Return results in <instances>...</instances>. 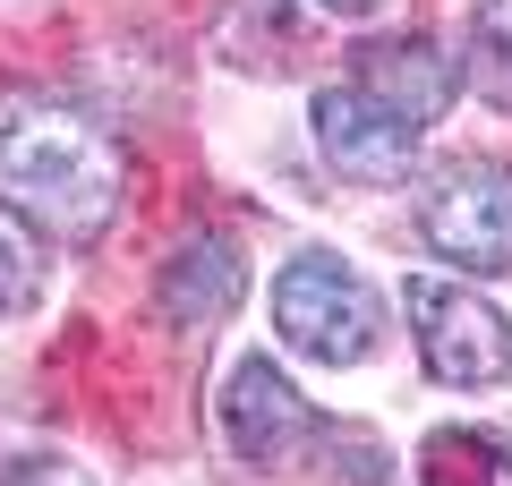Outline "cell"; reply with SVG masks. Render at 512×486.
<instances>
[{
	"label": "cell",
	"instance_id": "obj_1",
	"mask_svg": "<svg viewBox=\"0 0 512 486\" xmlns=\"http://www.w3.org/2000/svg\"><path fill=\"white\" fill-rule=\"evenodd\" d=\"M120 137L52 94H0V197L60 239H94L120 214Z\"/></svg>",
	"mask_w": 512,
	"mask_h": 486
},
{
	"label": "cell",
	"instance_id": "obj_2",
	"mask_svg": "<svg viewBox=\"0 0 512 486\" xmlns=\"http://www.w3.org/2000/svg\"><path fill=\"white\" fill-rule=\"evenodd\" d=\"M274 324H282V342L308 350L316 367H359L384 342V299L333 248H308L274 282Z\"/></svg>",
	"mask_w": 512,
	"mask_h": 486
},
{
	"label": "cell",
	"instance_id": "obj_3",
	"mask_svg": "<svg viewBox=\"0 0 512 486\" xmlns=\"http://www.w3.org/2000/svg\"><path fill=\"white\" fill-rule=\"evenodd\" d=\"M402 307H410V333H419V359H427L436 384H453V393H487V384L512 376V324H504L495 299L444 282V273H410Z\"/></svg>",
	"mask_w": 512,
	"mask_h": 486
},
{
	"label": "cell",
	"instance_id": "obj_4",
	"mask_svg": "<svg viewBox=\"0 0 512 486\" xmlns=\"http://www.w3.org/2000/svg\"><path fill=\"white\" fill-rule=\"evenodd\" d=\"M419 239L461 273H512V162H444L419 188Z\"/></svg>",
	"mask_w": 512,
	"mask_h": 486
},
{
	"label": "cell",
	"instance_id": "obj_5",
	"mask_svg": "<svg viewBox=\"0 0 512 486\" xmlns=\"http://www.w3.org/2000/svg\"><path fill=\"white\" fill-rule=\"evenodd\" d=\"M316 120V145H325V162L342 171V180H410V162H419V120H402L393 103H376L367 86H325L308 103Z\"/></svg>",
	"mask_w": 512,
	"mask_h": 486
},
{
	"label": "cell",
	"instance_id": "obj_6",
	"mask_svg": "<svg viewBox=\"0 0 512 486\" xmlns=\"http://www.w3.org/2000/svg\"><path fill=\"white\" fill-rule=\"evenodd\" d=\"M222 444L239 452V461H256V469H274V461H291L299 444H316L325 435V418L299 401V384L282 376L274 359H239L231 376H222Z\"/></svg>",
	"mask_w": 512,
	"mask_h": 486
},
{
	"label": "cell",
	"instance_id": "obj_7",
	"mask_svg": "<svg viewBox=\"0 0 512 486\" xmlns=\"http://www.w3.org/2000/svg\"><path fill=\"white\" fill-rule=\"evenodd\" d=\"M350 69H359V86L376 94V103H393L402 120H444L453 111V94H461V60L444 52L436 35H376V43H359L350 52Z\"/></svg>",
	"mask_w": 512,
	"mask_h": 486
},
{
	"label": "cell",
	"instance_id": "obj_8",
	"mask_svg": "<svg viewBox=\"0 0 512 486\" xmlns=\"http://www.w3.org/2000/svg\"><path fill=\"white\" fill-rule=\"evenodd\" d=\"M239 282H248V256H239V239L205 231V239H188V248L171 256V273H163V307H171V316H188V324H205V316H222V307L239 299Z\"/></svg>",
	"mask_w": 512,
	"mask_h": 486
},
{
	"label": "cell",
	"instance_id": "obj_9",
	"mask_svg": "<svg viewBox=\"0 0 512 486\" xmlns=\"http://www.w3.org/2000/svg\"><path fill=\"white\" fill-rule=\"evenodd\" d=\"M419 486H512V444L495 427H436L419 444Z\"/></svg>",
	"mask_w": 512,
	"mask_h": 486
},
{
	"label": "cell",
	"instance_id": "obj_10",
	"mask_svg": "<svg viewBox=\"0 0 512 486\" xmlns=\"http://www.w3.org/2000/svg\"><path fill=\"white\" fill-rule=\"evenodd\" d=\"M461 69L495 111H512V0H478L470 9V60Z\"/></svg>",
	"mask_w": 512,
	"mask_h": 486
},
{
	"label": "cell",
	"instance_id": "obj_11",
	"mask_svg": "<svg viewBox=\"0 0 512 486\" xmlns=\"http://www.w3.org/2000/svg\"><path fill=\"white\" fill-rule=\"evenodd\" d=\"M26 299H35V256H26V239L0 222V316L26 307Z\"/></svg>",
	"mask_w": 512,
	"mask_h": 486
},
{
	"label": "cell",
	"instance_id": "obj_12",
	"mask_svg": "<svg viewBox=\"0 0 512 486\" xmlns=\"http://www.w3.org/2000/svg\"><path fill=\"white\" fill-rule=\"evenodd\" d=\"M0 486H94V478H86V469H69V461H18Z\"/></svg>",
	"mask_w": 512,
	"mask_h": 486
},
{
	"label": "cell",
	"instance_id": "obj_13",
	"mask_svg": "<svg viewBox=\"0 0 512 486\" xmlns=\"http://www.w3.org/2000/svg\"><path fill=\"white\" fill-rule=\"evenodd\" d=\"M325 9H342V18H376L384 0H325Z\"/></svg>",
	"mask_w": 512,
	"mask_h": 486
}]
</instances>
